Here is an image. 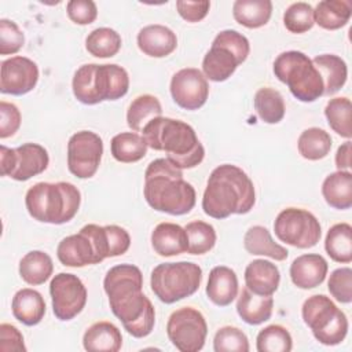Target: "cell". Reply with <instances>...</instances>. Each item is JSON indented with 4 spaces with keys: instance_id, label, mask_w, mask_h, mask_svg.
<instances>
[{
    "instance_id": "obj_1",
    "label": "cell",
    "mask_w": 352,
    "mask_h": 352,
    "mask_svg": "<svg viewBox=\"0 0 352 352\" xmlns=\"http://www.w3.org/2000/svg\"><path fill=\"white\" fill-rule=\"evenodd\" d=\"M103 289L111 312L132 337L144 338L153 331L155 311L143 293V275L136 265L111 267L103 279Z\"/></svg>"
},
{
    "instance_id": "obj_2",
    "label": "cell",
    "mask_w": 352,
    "mask_h": 352,
    "mask_svg": "<svg viewBox=\"0 0 352 352\" xmlns=\"http://www.w3.org/2000/svg\"><path fill=\"white\" fill-rule=\"evenodd\" d=\"M254 202L253 182L239 166L223 164L212 170L202 197L205 214L219 220L245 214L253 209Z\"/></svg>"
},
{
    "instance_id": "obj_3",
    "label": "cell",
    "mask_w": 352,
    "mask_h": 352,
    "mask_svg": "<svg viewBox=\"0 0 352 352\" xmlns=\"http://www.w3.org/2000/svg\"><path fill=\"white\" fill-rule=\"evenodd\" d=\"M144 199L150 208L182 216L195 206V190L183 179V172L168 158H157L144 172Z\"/></svg>"
},
{
    "instance_id": "obj_4",
    "label": "cell",
    "mask_w": 352,
    "mask_h": 352,
    "mask_svg": "<svg viewBox=\"0 0 352 352\" xmlns=\"http://www.w3.org/2000/svg\"><path fill=\"white\" fill-rule=\"evenodd\" d=\"M142 135L150 148L165 151L166 158L182 170L195 168L204 161L202 143L194 128L182 120L162 116L153 118L144 125Z\"/></svg>"
},
{
    "instance_id": "obj_5",
    "label": "cell",
    "mask_w": 352,
    "mask_h": 352,
    "mask_svg": "<svg viewBox=\"0 0 352 352\" xmlns=\"http://www.w3.org/2000/svg\"><path fill=\"white\" fill-rule=\"evenodd\" d=\"M81 204L80 190L69 182H40L32 186L25 195L29 214L48 224H65L78 212Z\"/></svg>"
},
{
    "instance_id": "obj_6",
    "label": "cell",
    "mask_w": 352,
    "mask_h": 352,
    "mask_svg": "<svg viewBox=\"0 0 352 352\" xmlns=\"http://www.w3.org/2000/svg\"><path fill=\"white\" fill-rule=\"evenodd\" d=\"M275 77L286 84L292 95L300 102H315L323 96V80L308 58L301 51H285L274 60Z\"/></svg>"
},
{
    "instance_id": "obj_7",
    "label": "cell",
    "mask_w": 352,
    "mask_h": 352,
    "mask_svg": "<svg viewBox=\"0 0 352 352\" xmlns=\"http://www.w3.org/2000/svg\"><path fill=\"white\" fill-rule=\"evenodd\" d=\"M202 268L190 261L162 263L151 271L150 286L155 297L173 304L192 296L201 286Z\"/></svg>"
},
{
    "instance_id": "obj_8",
    "label": "cell",
    "mask_w": 352,
    "mask_h": 352,
    "mask_svg": "<svg viewBox=\"0 0 352 352\" xmlns=\"http://www.w3.org/2000/svg\"><path fill=\"white\" fill-rule=\"evenodd\" d=\"M301 315L316 341L323 345H338L348 334L346 315L324 294L308 297L302 304Z\"/></svg>"
},
{
    "instance_id": "obj_9",
    "label": "cell",
    "mask_w": 352,
    "mask_h": 352,
    "mask_svg": "<svg viewBox=\"0 0 352 352\" xmlns=\"http://www.w3.org/2000/svg\"><path fill=\"white\" fill-rule=\"evenodd\" d=\"M274 231L280 242L297 249L314 248L322 236L319 220L301 208H286L279 212Z\"/></svg>"
},
{
    "instance_id": "obj_10",
    "label": "cell",
    "mask_w": 352,
    "mask_h": 352,
    "mask_svg": "<svg viewBox=\"0 0 352 352\" xmlns=\"http://www.w3.org/2000/svg\"><path fill=\"white\" fill-rule=\"evenodd\" d=\"M50 164L48 151L37 143H23L16 148L0 146L1 176H10L16 182H26L43 173Z\"/></svg>"
},
{
    "instance_id": "obj_11",
    "label": "cell",
    "mask_w": 352,
    "mask_h": 352,
    "mask_svg": "<svg viewBox=\"0 0 352 352\" xmlns=\"http://www.w3.org/2000/svg\"><path fill=\"white\" fill-rule=\"evenodd\" d=\"M166 334L172 345L180 352H198L205 345L208 324L198 309L182 307L170 314Z\"/></svg>"
},
{
    "instance_id": "obj_12",
    "label": "cell",
    "mask_w": 352,
    "mask_h": 352,
    "mask_svg": "<svg viewBox=\"0 0 352 352\" xmlns=\"http://www.w3.org/2000/svg\"><path fill=\"white\" fill-rule=\"evenodd\" d=\"M103 140L92 131H80L67 142V168L78 179L92 177L102 161Z\"/></svg>"
},
{
    "instance_id": "obj_13",
    "label": "cell",
    "mask_w": 352,
    "mask_h": 352,
    "mask_svg": "<svg viewBox=\"0 0 352 352\" xmlns=\"http://www.w3.org/2000/svg\"><path fill=\"white\" fill-rule=\"evenodd\" d=\"M50 294L54 315L63 322L74 319L84 309L88 297L82 280L69 272H59L51 279Z\"/></svg>"
},
{
    "instance_id": "obj_14",
    "label": "cell",
    "mask_w": 352,
    "mask_h": 352,
    "mask_svg": "<svg viewBox=\"0 0 352 352\" xmlns=\"http://www.w3.org/2000/svg\"><path fill=\"white\" fill-rule=\"evenodd\" d=\"M169 89L175 103L186 110L201 109L209 96L208 80L195 67H184L176 72L170 80Z\"/></svg>"
},
{
    "instance_id": "obj_15",
    "label": "cell",
    "mask_w": 352,
    "mask_h": 352,
    "mask_svg": "<svg viewBox=\"0 0 352 352\" xmlns=\"http://www.w3.org/2000/svg\"><path fill=\"white\" fill-rule=\"evenodd\" d=\"M38 81L36 62L26 56H11L1 62L0 91L3 94L21 96L30 92Z\"/></svg>"
},
{
    "instance_id": "obj_16",
    "label": "cell",
    "mask_w": 352,
    "mask_h": 352,
    "mask_svg": "<svg viewBox=\"0 0 352 352\" xmlns=\"http://www.w3.org/2000/svg\"><path fill=\"white\" fill-rule=\"evenodd\" d=\"M80 231L87 234L91 239L98 264L104 258L117 257L126 253L131 246V236L128 231L116 224H87Z\"/></svg>"
},
{
    "instance_id": "obj_17",
    "label": "cell",
    "mask_w": 352,
    "mask_h": 352,
    "mask_svg": "<svg viewBox=\"0 0 352 352\" xmlns=\"http://www.w3.org/2000/svg\"><path fill=\"white\" fill-rule=\"evenodd\" d=\"M94 84L99 103L103 100H117L126 95L129 89V76L122 66L116 63H96Z\"/></svg>"
},
{
    "instance_id": "obj_18",
    "label": "cell",
    "mask_w": 352,
    "mask_h": 352,
    "mask_svg": "<svg viewBox=\"0 0 352 352\" xmlns=\"http://www.w3.org/2000/svg\"><path fill=\"white\" fill-rule=\"evenodd\" d=\"M327 261L323 256L316 253H307L296 257L290 264L292 282L304 290L314 289L323 283L327 275Z\"/></svg>"
},
{
    "instance_id": "obj_19",
    "label": "cell",
    "mask_w": 352,
    "mask_h": 352,
    "mask_svg": "<svg viewBox=\"0 0 352 352\" xmlns=\"http://www.w3.org/2000/svg\"><path fill=\"white\" fill-rule=\"evenodd\" d=\"M139 50L151 58L170 55L177 47V37L172 29L164 25H147L142 28L136 37Z\"/></svg>"
},
{
    "instance_id": "obj_20",
    "label": "cell",
    "mask_w": 352,
    "mask_h": 352,
    "mask_svg": "<svg viewBox=\"0 0 352 352\" xmlns=\"http://www.w3.org/2000/svg\"><path fill=\"white\" fill-rule=\"evenodd\" d=\"M58 260L73 268H80L91 264H98L91 239L82 231L63 238L56 248Z\"/></svg>"
},
{
    "instance_id": "obj_21",
    "label": "cell",
    "mask_w": 352,
    "mask_h": 352,
    "mask_svg": "<svg viewBox=\"0 0 352 352\" xmlns=\"http://www.w3.org/2000/svg\"><path fill=\"white\" fill-rule=\"evenodd\" d=\"M279 282V268L268 260H253L245 270V285L257 296H272L278 290Z\"/></svg>"
},
{
    "instance_id": "obj_22",
    "label": "cell",
    "mask_w": 352,
    "mask_h": 352,
    "mask_svg": "<svg viewBox=\"0 0 352 352\" xmlns=\"http://www.w3.org/2000/svg\"><path fill=\"white\" fill-rule=\"evenodd\" d=\"M151 246L162 257L182 254L188 249L187 232L179 224L169 221L160 223L151 232Z\"/></svg>"
},
{
    "instance_id": "obj_23",
    "label": "cell",
    "mask_w": 352,
    "mask_h": 352,
    "mask_svg": "<svg viewBox=\"0 0 352 352\" xmlns=\"http://www.w3.org/2000/svg\"><path fill=\"white\" fill-rule=\"evenodd\" d=\"M206 296L217 307L230 305L238 296V278L235 271L226 265L213 267L206 283Z\"/></svg>"
},
{
    "instance_id": "obj_24",
    "label": "cell",
    "mask_w": 352,
    "mask_h": 352,
    "mask_svg": "<svg viewBox=\"0 0 352 352\" xmlns=\"http://www.w3.org/2000/svg\"><path fill=\"white\" fill-rule=\"evenodd\" d=\"M14 318L25 326L38 324L45 315V301L34 289L25 287L18 290L11 302Z\"/></svg>"
},
{
    "instance_id": "obj_25",
    "label": "cell",
    "mask_w": 352,
    "mask_h": 352,
    "mask_svg": "<svg viewBox=\"0 0 352 352\" xmlns=\"http://www.w3.org/2000/svg\"><path fill=\"white\" fill-rule=\"evenodd\" d=\"M82 346L88 352H117L122 346V336L111 322H96L85 330Z\"/></svg>"
},
{
    "instance_id": "obj_26",
    "label": "cell",
    "mask_w": 352,
    "mask_h": 352,
    "mask_svg": "<svg viewBox=\"0 0 352 352\" xmlns=\"http://www.w3.org/2000/svg\"><path fill=\"white\" fill-rule=\"evenodd\" d=\"M241 65L238 58L226 47L212 44L202 59V73L206 80L223 82L228 80Z\"/></svg>"
},
{
    "instance_id": "obj_27",
    "label": "cell",
    "mask_w": 352,
    "mask_h": 352,
    "mask_svg": "<svg viewBox=\"0 0 352 352\" xmlns=\"http://www.w3.org/2000/svg\"><path fill=\"white\" fill-rule=\"evenodd\" d=\"M274 298L272 296H257L246 286L241 290L236 301V312L241 319L252 326L267 322L272 315Z\"/></svg>"
},
{
    "instance_id": "obj_28",
    "label": "cell",
    "mask_w": 352,
    "mask_h": 352,
    "mask_svg": "<svg viewBox=\"0 0 352 352\" xmlns=\"http://www.w3.org/2000/svg\"><path fill=\"white\" fill-rule=\"evenodd\" d=\"M312 63L323 80V95H334L345 85L348 77V67L342 58L334 54H322L315 56L312 59Z\"/></svg>"
},
{
    "instance_id": "obj_29",
    "label": "cell",
    "mask_w": 352,
    "mask_h": 352,
    "mask_svg": "<svg viewBox=\"0 0 352 352\" xmlns=\"http://www.w3.org/2000/svg\"><path fill=\"white\" fill-rule=\"evenodd\" d=\"M322 195L329 206L338 210L349 209L352 206V173L337 170L326 176L322 183Z\"/></svg>"
},
{
    "instance_id": "obj_30",
    "label": "cell",
    "mask_w": 352,
    "mask_h": 352,
    "mask_svg": "<svg viewBox=\"0 0 352 352\" xmlns=\"http://www.w3.org/2000/svg\"><path fill=\"white\" fill-rule=\"evenodd\" d=\"M243 246L248 253L256 256H267L276 261H283L287 258L289 252L278 245L270 231L263 226L250 227L243 236Z\"/></svg>"
},
{
    "instance_id": "obj_31",
    "label": "cell",
    "mask_w": 352,
    "mask_h": 352,
    "mask_svg": "<svg viewBox=\"0 0 352 352\" xmlns=\"http://www.w3.org/2000/svg\"><path fill=\"white\" fill-rule=\"evenodd\" d=\"M352 14V6L346 0H323L314 8V21L322 29L337 30L344 28Z\"/></svg>"
},
{
    "instance_id": "obj_32",
    "label": "cell",
    "mask_w": 352,
    "mask_h": 352,
    "mask_svg": "<svg viewBox=\"0 0 352 352\" xmlns=\"http://www.w3.org/2000/svg\"><path fill=\"white\" fill-rule=\"evenodd\" d=\"M271 14L272 3L270 0H236L232 6L234 19L248 29L267 25Z\"/></svg>"
},
{
    "instance_id": "obj_33",
    "label": "cell",
    "mask_w": 352,
    "mask_h": 352,
    "mask_svg": "<svg viewBox=\"0 0 352 352\" xmlns=\"http://www.w3.org/2000/svg\"><path fill=\"white\" fill-rule=\"evenodd\" d=\"M52 272V258L45 252L32 250L26 253L19 261V275L28 285H43L51 278Z\"/></svg>"
},
{
    "instance_id": "obj_34",
    "label": "cell",
    "mask_w": 352,
    "mask_h": 352,
    "mask_svg": "<svg viewBox=\"0 0 352 352\" xmlns=\"http://www.w3.org/2000/svg\"><path fill=\"white\" fill-rule=\"evenodd\" d=\"M147 142L138 132L117 133L110 143L111 155L118 162L132 164L140 161L147 153Z\"/></svg>"
},
{
    "instance_id": "obj_35",
    "label": "cell",
    "mask_w": 352,
    "mask_h": 352,
    "mask_svg": "<svg viewBox=\"0 0 352 352\" xmlns=\"http://www.w3.org/2000/svg\"><path fill=\"white\" fill-rule=\"evenodd\" d=\"M162 106L157 96L143 94L136 96L126 110V124L133 132H140L153 118L161 117Z\"/></svg>"
},
{
    "instance_id": "obj_36",
    "label": "cell",
    "mask_w": 352,
    "mask_h": 352,
    "mask_svg": "<svg viewBox=\"0 0 352 352\" xmlns=\"http://www.w3.org/2000/svg\"><path fill=\"white\" fill-rule=\"evenodd\" d=\"M324 250L331 260L342 264L352 261V227L348 223H337L329 228L324 239Z\"/></svg>"
},
{
    "instance_id": "obj_37",
    "label": "cell",
    "mask_w": 352,
    "mask_h": 352,
    "mask_svg": "<svg viewBox=\"0 0 352 352\" xmlns=\"http://www.w3.org/2000/svg\"><path fill=\"white\" fill-rule=\"evenodd\" d=\"M257 116L265 124H278L285 117V100L282 94L271 87L260 88L253 99Z\"/></svg>"
},
{
    "instance_id": "obj_38",
    "label": "cell",
    "mask_w": 352,
    "mask_h": 352,
    "mask_svg": "<svg viewBox=\"0 0 352 352\" xmlns=\"http://www.w3.org/2000/svg\"><path fill=\"white\" fill-rule=\"evenodd\" d=\"M331 136L322 128H308L301 132L297 140V148L302 158L318 161L324 158L331 150Z\"/></svg>"
},
{
    "instance_id": "obj_39",
    "label": "cell",
    "mask_w": 352,
    "mask_h": 352,
    "mask_svg": "<svg viewBox=\"0 0 352 352\" xmlns=\"http://www.w3.org/2000/svg\"><path fill=\"white\" fill-rule=\"evenodd\" d=\"M121 44V36L110 28L94 29L85 38L87 51L96 58H111L117 55Z\"/></svg>"
},
{
    "instance_id": "obj_40",
    "label": "cell",
    "mask_w": 352,
    "mask_h": 352,
    "mask_svg": "<svg viewBox=\"0 0 352 352\" xmlns=\"http://www.w3.org/2000/svg\"><path fill=\"white\" fill-rule=\"evenodd\" d=\"M351 100L346 96L333 98L327 102L324 107V116L330 128L340 135L341 138L351 139L352 138V128H351Z\"/></svg>"
},
{
    "instance_id": "obj_41",
    "label": "cell",
    "mask_w": 352,
    "mask_h": 352,
    "mask_svg": "<svg viewBox=\"0 0 352 352\" xmlns=\"http://www.w3.org/2000/svg\"><path fill=\"white\" fill-rule=\"evenodd\" d=\"M188 238V249L190 254H205L213 249L216 245V231L214 227L206 221L195 220L190 221L184 227Z\"/></svg>"
},
{
    "instance_id": "obj_42",
    "label": "cell",
    "mask_w": 352,
    "mask_h": 352,
    "mask_svg": "<svg viewBox=\"0 0 352 352\" xmlns=\"http://www.w3.org/2000/svg\"><path fill=\"white\" fill-rule=\"evenodd\" d=\"M256 348L258 352H290L293 340L286 327L270 324L257 334Z\"/></svg>"
},
{
    "instance_id": "obj_43",
    "label": "cell",
    "mask_w": 352,
    "mask_h": 352,
    "mask_svg": "<svg viewBox=\"0 0 352 352\" xmlns=\"http://www.w3.org/2000/svg\"><path fill=\"white\" fill-rule=\"evenodd\" d=\"M283 25L290 33L296 34L311 30L315 25L312 6L304 1L290 4L283 14Z\"/></svg>"
},
{
    "instance_id": "obj_44",
    "label": "cell",
    "mask_w": 352,
    "mask_h": 352,
    "mask_svg": "<svg viewBox=\"0 0 352 352\" xmlns=\"http://www.w3.org/2000/svg\"><path fill=\"white\" fill-rule=\"evenodd\" d=\"M214 352H248L250 349L246 334L235 326L220 327L213 338Z\"/></svg>"
},
{
    "instance_id": "obj_45",
    "label": "cell",
    "mask_w": 352,
    "mask_h": 352,
    "mask_svg": "<svg viewBox=\"0 0 352 352\" xmlns=\"http://www.w3.org/2000/svg\"><path fill=\"white\" fill-rule=\"evenodd\" d=\"M327 287L330 294L342 304L352 301V270L349 267H341L330 274Z\"/></svg>"
},
{
    "instance_id": "obj_46",
    "label": "cell",
    "mask_w": 352,
    "mask_h": 352,
    "mask_svg": "<svg viewBox=\"0 0 352 352\" xmlns=\"http://www.w3.org/2000/svg\"><path fill=\"white\" fill-rule=\"evenodd\" d=\"M25 44L23 32L19 26L10 19H0V54L12 55L16 54Z\"/></svg>"
},
{
    "instance_id": "obj_47",
    "label": "cell",
    "mask_w": 352,
    "mask_h": 352,
    "mask_svg": "<svg viewBox=\"0 0 352 352\" xmlns=\"http://www.w3.org/2000/svg\"><path fill=\"white\" fill-rule=\"evenodd\" d=\"M212 44L226 47L238 58V60L241 63H243L246 60V58L250 52L249 40L242 33L232 30V29L221 30L220 33H217V36L214 37Z\"/></svg>"
},
{
    "instance_id": "obj_48",
    "label": "cell",
    "mask_w": 352,
    "mask_h": 352,
    "mask_svg": "<svg viewBox=\"0 0 352 352\" xmlns=\"http://www.w3.org/2000/svg\"><path fill=\"white\" fill-rule=\"evenodd\" d=\"M66 12L72 22L89 25L98 16V7L92 0H70L66 4Z\"/></svg>"
},
{
    "instance_id": "obj_49",
    "label": "cell",
    "mask_w": 352,
    "mask_h": 352,
    "mask_svg": "<svg viewBox=\"0 0 352 352\" xmlns=\"http://www.w3.org/2000/svg\"><path fill=\"white\" fill-rule=\"evenodd\" d=\"M21 111L19 109L10 102H0V138L7 139L19 129L21 126Z\"/></svg>"
},
{
    "instance_id": "obj_50",
    "label": "cell",
    "mask_w": 352,
    "mask_h": 352,
    "mask_svg": "<svg viewBox=\"0 0 352 352\" xmlns=\"http://www.w3.org/2000/svg\"><path fill=\"white\" fill-rule=\"evenodd\" d=\"M0 351L1 352H25L22 333L10 323L0 324Z\"/></svg>"
},
{
    "instance_id": "obj_51",
    "label": "cell",
    "mask_w": 352,
    "mask_h": 352,
    "mask_svg": "<svg viewBox=\"0 0 352 352\" xmlns=\"http://www.w3.org/2000/svg\"><path fill=\"white\" fill-rule=\"evenodd\" d=\"M210 8V3L206 0L191 1V0H177L176 10L179 15L187 22H199L202 21Z\"/></svg>"
},
{
    "instance_id": "obj_52",
    "label": "cell",
    "mask_w": 352,
    "mask_h": 352,
    "mask_svg": "<svg viewBox=\"0 0 352 352\" xmlns=\"http://www.w3.org/2000/svg\"><path fill=\"white\" fill-rule=\"evenodd\" d=\"M336 166L338 170H348L351 168V140H346L337 148Z\"/></svg>"
}]
</instances>
